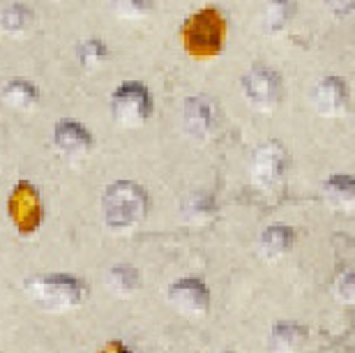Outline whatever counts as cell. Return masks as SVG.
Here are the masks:
<instances>
[{
    "mask_svg": "<svg viewBox=\"0 0 355 353\" xmlns=\"http://www.w3.org/2000/svg\"><path fill=\"white\" fill-rule=\"evenodd\" d=\"M102 210L106 227L113 231H127L141 224L148 215L146 189L132 180H118L106 187L102 196Z\"/></svg>",
    "mask_w": 355,
    "mask_h": 353,
    "instance_id": "obj_1",
    "label": "cell"
},
{
    "mask_svg": "<svg viewBox=\"0 0 355 353\" xmlns=\"http://www.w3.org/2000/svg\"><path fill=\"white\" fill-rule=\"evenodd\" d=\"M26 291L40 307L51 309V312H65V309L79 307L88 293L86 284L79 277L65 273L37 275L26 284Z\"/></svg>",
    "mask_w": 355,
    "mask_h": 353,
    "instance_id": "obj_2",
    "label": "cell"
},
{
    "mask_svg": "<svg viewBox=\"0 0 355 353\" xmlns=\"http://www.w3.org/2000/svg\"><path fill=\"white\" fill-rule=\"evenodd\" d=\"M153 111V97L144 83L125 81L111 95L113 120L123 127H141Z\"/></svg>",
    "mask_w": 355,
    "mask_h": 353,
    "instance_id": "obj_3",
    "label": "cell"
},
{
    "mask_svg": "<svg viewBox=\"0 0 355 353\" xmlns=\"http://www.w3.org/2000/svg\"><path fill=\"white\" fill-rule=\"evenodd\" d=\"M224 21L217 10H203L184 24V49L194 55H217L222 46Z\"/></svg>",
    "mask_w": 355,
    "mask_h": 353,
    "instance_id": "obj_4",
    "label": "cell"
},
{
    "mask_svg": "<svg viewBox=\"0 0 355 353\" xmlns=\"http://www.w3.org/2000/svg\"><path fill=\"white\" fill-rule=\"evenodd\" d=\"M243 93L252 107L272 111L279 107L284 95L282 76L270 67H254L243 76Z\"/></svg>",
    "mask_w": 355,
    "mask_h": 353,
    "instance_id": "obj_5",
    "label": "cell"
},
{
    "mask_svg": "<svg viewBox=\"0 0 355 353\" xmlns=\"http://www.w3.org/2000/svg\"><path fill=\"white\" fill-rule=\"evenodd\" d=\"M286 148L279 141H268L254 153L252 162V180L259 189H270L282 180L286 171Z\"/></svg>",
    "mask_w": 355,
    "mask_h": 353,
    "instance_id": "obj_6",
    "label": "cell"
},
{
    "mask_svg": "<svg viewBox=\"0 0 355 353\" xmlns=\"http://www.w3.org/2000/svg\"><path fill=\"white\" fill-rule=\"evenodd\" d=\"M168 300L175 309H180L187 316H203L210 307V291L203 284V279L184 277L178 279L168 289Z\"/></svg>",
    "mask_w": 355,
    "mask_h": 353,
    "instance_id": "obj_7",
    "label": "cell"
},
{
    "mask_svg": "<svg viewBox=\"0 0 355 353\" xmlns=\"http://www.w3.org/2000/svg\"><path fill=\"white\" fill-rule=\"evenodd\" d=\"M10 215L21 234H33L42 222L40 194L31 182H19L10 199Z\"/></svg>",
    "mask_w": 355,
    "mask_h": 353,
    "instance_id": "obj_8",
    "label": "cell"
},
{
    "mask_svg": "<svg viewBox=\"0 0 355 353\" xmlns=\"http://www.w3.org/2000/svg\"><path fill=\"white\" fill-rule=\"evenodd\" d=\"M311 104L321 116H339L349 104V86L342 76H325L311 93Z\"/></svg>",
    "mask_w": 355,
    "mask_h": 353,
    "instance_id": "obj_9",
    "label": "cell"
},
{
    "mask_svg": "<svg viewBox=\"0 0 355 353\" xmlns=\"http://www.w3.org/2000/svg\"><path fill=\"white\" fill-rule=\"evenodd\" d=\"M53 146L60 153L69 155V157H79V155H86L92 148V134L81 123L60 120L53 127Z\"/></svg>",
    "mask_w": 355,
    "mask_h": 353,
    "instance_id": "obj_10",
    "label": "cell"
},
{
    "mask_svg": "<svg viewBox=\"0 0 355 353\" xmlns=\"http://www.w3.org/2000/svg\"><path fill=\"white\" fill-rule=\"evenodd\" d=\"M212 107L205 97H187L182 107V127L191 139H208V134L212 132Z\"/></svg>",
    "mask_w": 355,
    "mask_h": 353,
    "instance_id": "obj_11",
    "label": "cell"
},
{
    "mask_svg": "<svg viewBox=\"0 0 355 353\" xmlns=\"http://www.w3.org/2000/svg\"><path fill=\"white\" fill-rule=\"evenodd\" d=\"M307 340V330L297 323H277L270 333V351L272 353H297Z\"/></svg>",
    "mask_w": 355,
    "mask_h": 353,
    "instance_id": "obj_12",
    "label": "cell"
},
{
    "mask_svg": "<svg viewBox=\"0 0 355 353\" xmlns=\"http://www.w3.org/2000/svg\"><path fill=\"white\" fill-rule=\"evenodd\" d=\"M323 189L328 201L332 203V208L351 213L355 203V180L351 175H332V178L325 180Z\"/></svg>",
    "mask_w": 355,
    "mask_h": 353,
    "instance_id": "obj_13",
    "label": "cell"
},
{
    "mask_svg": "<svg viewBox=\"0 0 355 353\" xmlns=\"http://www.w3.org/2000/svg\"><path fill=\"white\" fill-rule=\"evenodd\" d=\"M3 100L10 104V107H14V109L28 111V109L37 107L40 90H37L35 83H31L28 79H12L3 88Z\"/></svg>",
    "mask_w": 355,
    "mask_h": 353,
    "instance_id": "obj_14",
    "label": "cell"
},
{
    "mask_svg": "<svg viewBox=\"0 0 355 353\" xmlns=\"http://www.w3.org/2000/svg\"><path fill=\"white\" fill-rule=\"evenodd\" d=\"M295 243V231L284 224H272L261 234V250L266 257H284L286 252H291V247Z\"/></svg>",
    "mask_w": 355,
    "mask_h": 353,
    "instance_id": "obj_15",
    "label": "cell"
},
{
    "mask_svg": "<svg viewBox=\"0 0 355 353\" xmlns=\"http://www.w3.org/2000/svg\"><path fill=\"white\" fill-rule=\"evenodd\" d=\"M106 284L113 293L118 295H130L134 291H139L141 286V275L134 266L130 264H118L113 266L109 275H106Z\"/></svg>",
    "mask_w": 355,
    "mask_h": 353,
    "instance_id": "obj_16",
    "label": "cell"
},
{
    "mask_svg": "<svg viewBox=\"0 0 355 353\" xmlns=\"http://www.w3.org/2000/svg\"><path fill=\"white\" fill-rule=\"evenodd\" d=\"M297 3L295 0H268L263 12V28L268 33H279L293 19Z\"/></svg>",
    "mask_w": 355,
    "mask_h": 353,
    "instance_id": "obj_17",
    "label": "cell"
},
{
    "mask_svg": "<svg viewBox=\"0 0 355 353\" xmlns=\"http://www.w3.org/2000/svg\"><path fill=\"white\" fill-rule=\"evenodd\" d=\"M33 24V10L28 5L14 3L0 12V31L7 35H19Z\"/></svg>",
    "mask_w": 355,
    "mask_h": 353,
    "instance_id": "obj_18",
    "label": "cell"
},
{
    "mask_svg": "<svg viewBox=\"0 0 355 353\" xmlns=\"http://www.w3.org/2000/svg\"><path fill=\"white\" fill-rule=\"evenodd\" d=\"M182 210H184V217H187L189 222L203 224L217 213V203H215V199H212L210 194L196 192V194H191L187 201H184Z\"/></svg>",
    "mask_w": 355,
    "mask_h": 353,
    "instance_id": "obj_19",
    "label": "cell"
},
{
    "mask_svg": "<svg viewBox=\"0 0 355 353\" xmlns=\"http://www.w3.org/2000/svg\"><path fill=\"white\" fill-rule=\"evenodd\" d=\"M76 58H79L81 67L86 69H95L99 67L102 62L109 58V49L102 40L97 37H90V40H83L79 46H76Z\"/></svg>",
    "mask_w": 355,
    "mask_h": 353,
    "instance_id": "obj_20",
    "label": "cell"
},
{
    "mask_svg": "<svg viewBox=\"0 0 355 353\" xmlns=\"http://www.w3.org/2000/svg\"><path fill=\"white\" fill-rule=\"evenodd\" d=\"M111 5L123 19H139L153 10V0H111Z\"/></svg>",
    "mask_w": 355,
    "mask_h": 353,
    "instance_id": "obj_21",
    "label": "cell"
},
{
    "mask_svg": "<svg viewBox=\"0 0 355 353\" xmlns=\"http://www.w3.org/2000/svg\"><path fill=\"white\" fill-rule=\"evenodd\" d=\"M335 295L344 305H353L355 300V275L351 268H344L335 279Z\"/></svg>",
    "mask_w": 355,
    "mask_h": 353,
    "instance_id": "obj_22",
    "label": "cell"
},
{
    "mask_svg": "<svg viewBox=\"0 0 355 353\" xmlns=\"http://www.w3.org/2000/svg\"><path fill=\"white\" fill-rule=\"evenodd\" d=\"M325 5H328L337 17H346V14L353 12V0H325Z\"/></svg>",
    "mask_w": 355,
    "mask_h": 353,
    "instance_id": "obj_23",
    "label": "cell"
},
{
    "mask_svg": "<svg viewBox=\"0 0 355 353\" xmlns=\"http://www.w3.org/2000/svg\"><path fill=\"white\" fill-rule=\"evenodd\" d=\"M102 353H130V351H127L125 344H120V342H111V344H106V347L102 349Z\"/></svg>",
    "mask_w": 355,
    "mask_h": 353,
    "instance_id": "obj_24",
    "label": "cell"
}]
</instances>
